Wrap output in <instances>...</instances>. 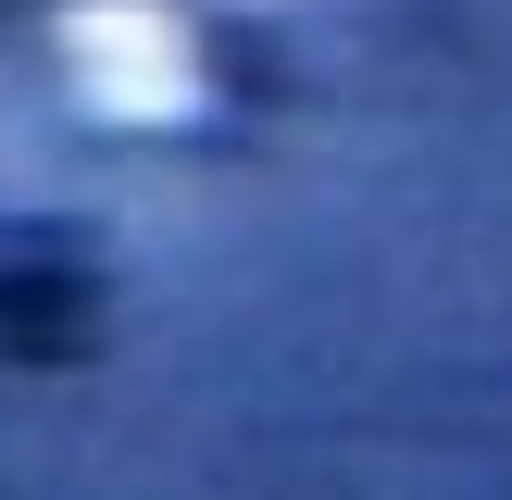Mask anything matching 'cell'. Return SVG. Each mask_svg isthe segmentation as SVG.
Instances as JSON below:
<instances>
[{"mask_svg": "<svg viewBox=\"0 0 512 500\" xmlns=\"http://www.w3.org/2000/svg\"><path fill=\"white\" fill-rule=\"evenodd\" d=\"M63 75L100 125H188L200 113V50L163 0H75L63 13Z\"/></svg>", "mask_w": 512, "mask_h": 500, "instance_id": "cell-1", "label": "cell"}]
</instances>
